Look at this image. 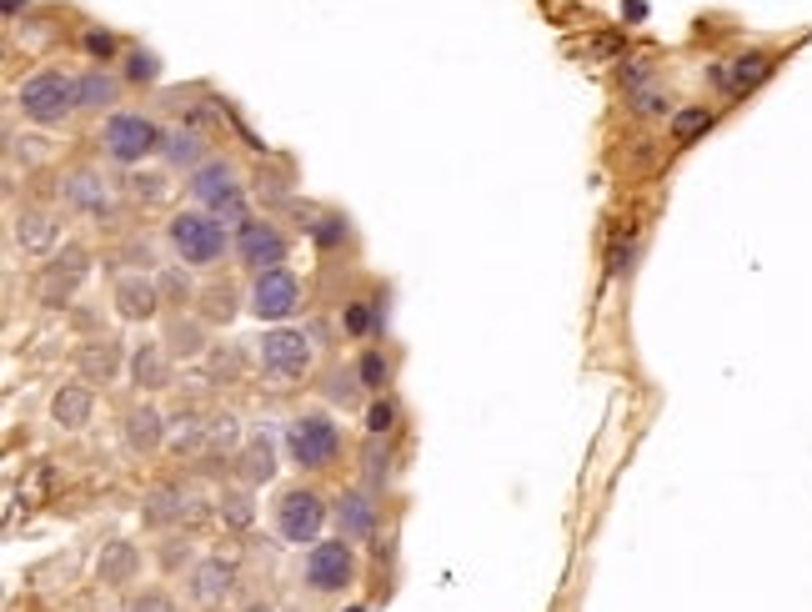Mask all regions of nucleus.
<instances>
[{
  "instance_id": "9d476101",
  "label": "nucleus",
  "mask_w": 812,
  "mask_h": 612,
  "mask_svg": "<svg viewBox=\"0 0 812 612\" xmlns=\"http://www.w3.org/2000/svg\"><path fill=\"white\" fill-rule=\"evenodd\" d=\"M236 251H241L246 266H256V271H276V266L286 261V236H281L271 221H246L241 236H236Z\"/></svg>"
},
{
  "instance_id": "c756f323",
  "label": "nucleus",
  "mask_w": 812,
  "mask_h": 612,
  "mask_svg": "<svg viewBox=\"0 0 812 612\" xmlns=\"http://www.w3.org/2000/svg\"><path fill=\"white\" fill-rule=\"evenodd\" d=\"M126 612H176L171 607V597L166 592H146V597H131V607Z\"/></svg>"
},
{
  "instance_id": "b1692460",
  "label": "nucleus",
  "mask_w": 812,
  "mask_h": 612,
  "mask_svg": "<svg viewBox=\"0 0 812 612\" xmlns=\"http://www.w3.org/2000/svg\"><path fill=\"white\" fill-rule=\"evenodd\" d=\"M156 442H161V417L146 407L131 417V447H156Z\"/></svg>"
},
{
  "instance_id": "4468645a",
  "label": "nucleus",
  "mask_w": 812,
  "mask_h": 612,
  "mask_svg": "<svg viewBox=\"0 0 812 612\" xmlns=\"http://www.w3.org/2000/svg\"><path fill=\"white\" fill-rule=\"evenodd\" d=\"M116 306H121L126 317H151V312H156V291H151V281H141V276L121 281V286H116Z\"/></svg>"
},
{
  "instance_id": "393cba45",
  "label": "nucleus",
  "mask_w": 812,
  "mask_h": 612,
  "mask_svg": "<svg viewBox=\"0 0 812 612\" xmlns=\"http://www.w3.org/2000/svg\"><path fill=\"white\" fill-rule=\"evenodd\" d=\"M161 372H166V367H161V357H156V347H146V352H136V382H141V387H156V382H161Z\"/></svg>"
},
{
  "instance_id": "f257e3e1",
  "label": "nucleus",
  "mask_w": 812,
  "mask_h": 612,
  "mask_svg": "<svg viewBox=\"0 0 812 612\" xmlns=\"http://www.w3.org/2000/svg\"><path fill=\"white\" fill-rule=\"evenodd\" d=\"M191 196H196L201 206H211L221 226H226V221H231V226H246V196H241V186H236V176H231L226 161L201 166V171L191 176Z\"/></svg>"
},
{
  "instance_id": "a878e982",
  "label": "nucleus",
  "mask_w": 812,
  "mask_h": 612,
  "mask_svg": "<svg viewBox=\"0 0 812 612\" xmlns=\"http://www.w3.org/2000/svg\"><path fill=\"white\" fill-rule=\"evenodd\" d=\"M396 427V407L391 402H371V412H366V432L371 437H386Z\"/></svg>"
},
{
  "instance_id": "f3484780",
  "label": "nucleus",
  "mask_w": 812,
  "mask_h": 612,
  "mask_svg": "<svg viewBox=\"0 0 812 612\" xmlns=\"http://www.w3.org/2000/svg\"><path fill=\"white\" fill-rule=\"evenodd\" d=\"M116 367H121V347L116 342H96V347L81 352V372L86 377H111Z\"/></svg>"
},
{
  "instance_id": "473e14b6",
  "label": "nucleus",
  "mask_w": 812,
  "mask_h": 612,
  "mask_svg": "<svg viewBox=\"0 0 812 612\" xmlns=\"http://www.w3.org/2000/svg\"><path fill=\"white\" fill-rule=\"evenodd\" d=\"M86 51H91V56H111V51H116V41H111L106 31H91V36H86Z\"/></svg>"
},
{
  "instance_id": "7ed1b4c3",
  "label": "nucleus",
  "mask_w": 812,
  "mask_h": 612,
  "mask_svg": "<svg viewBox=\"0 0 812 612\" xmlns=\"http://www.w3.org/2000/svg\"><path fill=\"white\" fill-rule=\"evenodd\" d=\"M171 241L191 266H211L226 256V226L216 216H201V211H181L171 221Z\"/></svg>"
},
{
  "instance_id": "6ab92c4d",
  "label": "nucleus",
  "mask_w": 812,
  "mask_h": 612,
  "mask_svg": "<svg viewBox=\"0 0 812 612\" xmlns=\"http://www.w3.org/2000/svg\"><path fill=\"white\" fill-rule=\"evenodd\" d=\"M161 151H166L171 166H196V161H201V141H196L191 131H171V136L161 141Z\"/></svg>"
},
{
  "instance_id": "72a5a7b5",
  "label": "nucleus",
  "mask_w": 812,
  "mask_h": 612,
  "mask_svg": "<svg viewBox=\"0 0 812 612\" xmlns=\"http://www.w3.org/2000/svg\"><path fill=\"white\" fill-rule=\"evenodd\" d=\"M156 76V61L141 51V56H131V81H151Z\"/></svg>"
},
{
  "instance_id": "c9c22d12",
  "label": "nucleus",
  "mask_w": 812,
  "mask_h": 612,
  "mask_svg": "<svg viewBox=\"0 0 812 612\" xmlns=\"http://www.w3.org/2000/svg\"><path fill=\"white\" fill-rule=\"evenodd\" d=\"M251 612H271V607H251Z\"/></svg>"
},
{
  "instance_id": "9b49d317",
  "label": "nucleus",
  "mask_w": 812,
  "mask_h": 612,
  "mask_svg": "<svg viewBox=\"0 0 812 612\" xmlns=\"http://www.w3.org/2000/svg\"><path fill=\"white\" fill-rule=\"evenodd\" d=\"M772 76V61L762 56V51H752V56H737V61H727V66H717L712 71V81L722 86V91H732V96H747L752 86H762Z\"/></svg>"
},
{
  "instance_id": "423d86ee",
  "label": "nucleus",
  "mask_w": 812,
  "mask_h": 612,
  "mask_svg": "<svg viewBox=\"0 0 812 612\" xmlns=\"http://www.w3.org/2000/svg\"><path fill=\"white\" fill-rule=\"evenodd\" d=\"M276 527H281L286 542H316L321 527H326V502H321L316 492L296 487V492L281 497V507H276Z\"/></svg>"
},
{
  "instance_id": "bb28decb",
  "label": "nucleus",
  "mask_w": 812,
  "mask_h": 612,
  "mask_svg": "<svg viewBox=\"0 0 812 612\" xmlns=\"http://www.w3.org/2000/svg\"><path fill=\"white\" fill-rule=\"evenodd\" d=\"M361 387H386V357L381 352L361 357Z\"/></svg>"
},
{
  "instance_id": "f704fd0d",
  "label": "nucleus",
  "mask_w": 812,
  "mask_h": 612,
  "mask_svg": "<svg viewBox=\"0 0 812 612\" xmlns=\"http://www.w3.org/2000/svg\"><path fill=\"white\" fill-rule=\"evenodd\" d=\"M346 612H366V607H346Z\"/></svg>"
},
{
  "instance_id": "2f4dec72",
  "label": "nucleus",
  "mask_w": 812,
  "mask_h": 612,
  "mask_svg": "<svg viewBox=\"0 0 812 612\" xmlns=\"http://www.w3.org/2000/svg\"><path fill=\"white\" fill-rule=\"evenodd\" d=\"M221 512H226V517H231L236 527H246V522H251V502H246V497H231V502H226Z\"/></svg>"
},
{
  "instance_id": "dca6fc26",
  "label": "nucleus",
  "mask_w": 812,
  "mask_h": 612,
  "mask_svg": "<svg viewBox=\"0 0 812 612\" xmlns=\"http://www.w3.org/2000/svg\"><path fill=\"white\" fill-rule=\"evenodd\" d=\"M91 417V392L86 387H66L61 397H56V422L61 427H81Z\"/></svg>"
},
{
  "instance_id": "7c9ffc66",
  "label": "nucleus",
  "mask_w": 812,
  "mask_h": 612,
  "mask_svg": "<svg viewBox=\"0 0 812 612\" xmlns=\"http://www.w3.org/2000/svg\"><path fill=\"white\" fill-rule=\"evenodd\" d=\"M311 236H316L321 246H336V241L346 236V221H336V216H326L321 226H311Z\"/></svg>"
},
{
  "instance_id": "a211bd4d",
  "label": "nucleus",
  "mask_w": 812,
  "mask_h": 612,
  "mask_svg": "<svg viewBox=\"0 0 812 612\" xmlns=\"http://www.w3.org/2000/svg\"><path fill=\"white\" fill-rule=\"evenodd\" d=\"M707 126H712V111H707V106H687V111H677V116H672V136H677L682 146H687V141H697Z\"/></svg>"
},
{
  "instance_id": "f03ea898",
  "label": "nucleus",
  "mask_w": 812,
  "mask_h": 612,
  "mask_svg": "<svg viewBox=\"0 0 812 612\" xmlns=\"http://www.w3.org/2000/svg\"><path fill=\"white\" fill-rule=\"evenodd\" d=\"M71 106H81V86H76V81H66V76H56V71L31 76V81L21 86V111H26L31 121H41V126L66 121V111H71Z\"/></svg>"
},
{
  "instance_id": "20e7f679",
  "label": "nucleus",
  "mask_w": 812,
  "mask_h": 612,
  "mask_svg": "<svg viewBox=\"0 0 812 612\" xmlns=\"http://www.w3.org/2000/svg\"><path fill=\"white\" fill-rule=\"evenodd\" d=\"M336 447H341L336 422L321 417V412H306V417H296V422L286 427V452H291L301 467H326V462L336 457Z\"/></svg>"
},
{
  "instance_id": "0eeeda50",
  "label": "nucleus",
  "mask_w": 812,
  "mask_h": 612,
  "mask_svg": "<svg viewBox=\"0 0 812 612\" xmlns=\"http://www.w3.org/2000/svg\"><path fill=\"white\" fill-rule=\"evenodd\" d=\"M251 306H256L261 322H286L296 306H301V281H296V271H286V266L261 271V276H256V291H251Z\"/></svg>"
},
{
  "instance_id": "39448f33",
  "label": "nucleus",
  "mask_w": 812,
  "mask_h": 612,
  "mask_svg": "<svg viewBox=\"0 0 812 612\" xmlns=\"http://www.w3.org/2000/svg\"><path fill=\"white\" fill-rule=\"evenodd\" d=\"M161 141H166V136H161L146 116H131V111H126V116H111V121H106V151H111L121 166L146 161L151 151H161Z\"/></svg>"
},
{
  "instance_id": "cd10ccee",
  "label": "nucleus",
  "mask_w": 812,
  "mask_h": 612,
  "mask_svg": "<svg viewBox=\"0 0 812 612\" xmlns=\"http://www.w3.org/2000/svg\"><path fill=\"white\" fill-rule=\"evenodd\" d=\"M71 201H81V206H106V196L96 191L91 176H76V181H71Z\"/></svg>"
},
{
  "instance_id": "4be33fe9",
  "label": "nucleus",
  "mask_w": 812,
  "mask_h": 612,
  "mask_svg": "<svg viewBox=\"0 0 812 612\" xmlns=\"http://www.w3.org/2000/svg\"><path fill=\"white\" fill-rule=\"evenodd\" d=\"M56 241V226L46 216H21V246L26 251H46Z\"/></svg>"
},
{
  "instance_id": "c85d7f7f",
  "label": "nucleus",
  "mask_w": 812,
  "mask_h": 612,
  "mask_svg": "<svg viewBox=\"0 0 812 612\" xmlns=\"http://www.w3.org/2000/svg\"><path fill=\"white\" fill-rule=\"evenodd\" d=\"M271 472H276V467H271V447H256V452L246 457V477H251V482H266Z\"/></svg>"
},
{
  "instance_id": "412c9836",
  "label": "nucleus",
  "mask_w": 812,
  "mask_h": 612,
  "mask_svg": "<svg viewBox=\"0 0 812 612\" xmlns=\"http://www.w3.org/2000/svg\"><path fill=\"white\" fill-rule=\"evenodd\" d=\"M341 327H346L351 337H371V332H376V306H371V301H351L346 312H341Z\"/></svg>"
},
{
  "instance_id": "1a4fd4ad",
  "label": "nucleus",
  "mask_w": 812,
  "mask_h": 612,
  "mask_svg": "<svg viewBox=\"0 0 812 612\" xmlns=\"http://www.w3.org/2000/svg\"><path fill=\"white\" fill-rule=\"evenodd\" d=\"M261 367L271 372V377H301L306 367H311V342L301 337V332H266V342H261Z\"/></svg>"
},
{
  "instance_id": "ddd939ff",
  "label": "nucleus",
  "mask_w": 812,
  "mask_h": 612,
  "mask_svg": "<svg viewBox=\"0 0 812 612\" xmlns=\"http://www.w3.org/2000/svg\"><path fill=\"white\" fill-rule=\"evenodd\" d=\"M336 517H341V527H346V537H351V542L371 537V527H376V507H371L361 492H346V497H341V507H336Z\"/></svg>"
},
{
  "instance_id": "f8f14e48",
  "label": "nucleus",
  "mask_w": 812,
  "mask_h": 612,
  "mask_svg": "<svg viewBox=\"0 0 812 612\" xmlns=\"http://www.w3.org/2000/svg\"><path fill=\"white\" fill-rule=\"evenodd\" d=\"M231 582H236V567L221 562V557H211V562H201V567L191 572V597H196L201 607H216V602L231 592Z\"/></svg>"
},
{
  "instance_id": "5701e85b",
  "label": "nucleus",
  "mask_w": 812,
  "mask_h": 612,
  "mask_svg": "<svg viewBox=\"0 0 812 612\" xmlns=\"http://www.w3.org/2000/svg\"><path fill=\"white\" fill-rule=\"evenodd\" d=\"M81 86V106H111V96H116V81L111 76H86V81H76Z\"/></svg>"
},
{
  "instance_id": "2eb2a0df",
  "label": "nucleus",
  "mask_w": 812,
  "mask_h": 612,
  "mask_svg": "<svg viewBox=\"0 0 812 612\" xmlns=\"http://www.w3.org/2000/svg\"><path fill=\"white\" fill-rule=\"evenodd\" d=\"M81 271H86V256L81 251H71L66 261H56V271L46 276V301H61V291H71L81 281Z\"/></svg>"
},
{
  "instance_id": "6e6552de",
  "label": "nucleus",
  "mask_w": 812,
  "mask_h": 612,
  "mask_svg": "<svg viewBox=\"0 0 812 612\" xmlns=\"http://www.w3.org/2000/svg\"><path fill=\"white\" fill-rule=\"evenodd\" d=\"M351 572H356V557H351L346 537L341 542H316L311 557H306V587L311 592H341L351 582Z\"/></svg>"
},
{
  "instance_id": "aec40b11",
  "label": "nucleus",
  "mask_w": 812,
  "mask_h": 612,
  "mask_svg": "<svg viewBox=\"0 0 812 612\" xmlns=\"http://www.w3.org/2000/svg\"><path fill=\"white\" fill-rule=\"evenodd\" d=\"M131 572H136V547L116 542V547L101 557V577H106V582H131Z\"/></svg>"
}]
</instances>
